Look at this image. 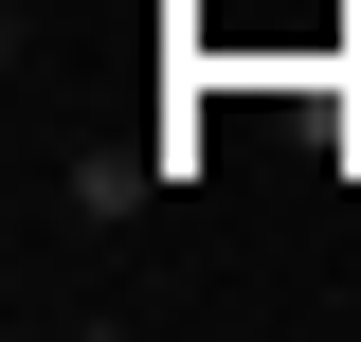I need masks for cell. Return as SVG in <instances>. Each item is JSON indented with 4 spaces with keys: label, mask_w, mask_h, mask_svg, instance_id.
Instances as JSON below:
<instances>
[{
    "label": "cell",
    "mask_w": 361,
    "mask_h": 342,
    "mask_svg": "<svg viewBox=\"0 0 361 342\" xmlns=\"http://www.w3.org/2000/svg\"><path fill=\"white\" fill-rule=\"evenodd\" d=\"M145 198H180V127H145V144H73V163H54V216H73V234H127Z\"/></svg>",
    "instance_id": "cell-1"
}]
</instances>
